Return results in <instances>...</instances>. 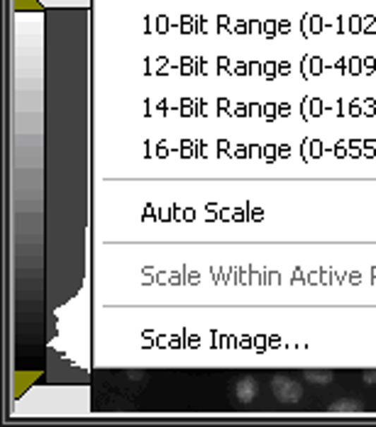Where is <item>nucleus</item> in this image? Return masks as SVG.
Listing matches in <instances>:
<instances>
[{"mask_svg":"<svg viewBox=\"0 0 376 427\" xmlns=\"http://www.w3.org/2000/svg\"><path fill=\"white\" fill-rule=\"evenodd\" d=\"M272 391H274V398L279 403H298L303 398V388H301L298 381L289 376H274L272 378Z\"/></svg>","mask_w":376,"mask_h":427,"instance_id":"obj_1","label":"nucleus"},{"mask_svg":"<svg viewBox=\"0 0 376 427\" xmlns=\"http://www.w3.org/2000/svg\"><path fill=\"white\" fill-rule=\"evenodd\" d=\"M235 396L240 403H252L257 398V381L254 378H240L235 386Z\"/></svg>","mask_w":376,"mask_h":427,"instance_id":"obj_2","label":"nucleus"},{"mask_svg":"<svg viewBox=\"0 0 376 427\" xmlns=\"http://www.w3.org/2000/svg\"><path fill=\"white\" fill-rule=\"evenodd\" d=\"M362 410H364V405L352 398H342V400L330 403V413H362Z\"/></svg>","mask_w":376,"mask_h":427,"instance_id":"obj_3","label":"nucleus"},{"mask_svg":"<svg viewBox=\"0 0 376 427\" xmlns=\"http://www.w3.org/2000/svg\"><path fill=\"white\" fill-rule=\"evenodd\" d=\"M305 378L310 383H330L332 381V373L325 371V373H317V371H305Z\"/></svg>","mask_w":376,"mask_h":427,"instance_id":"obj_4","label":"nucleus"},{"mask_svg":"<svg viewBox=\"0 0 376 427\" xmlns=\"http://www.w3.org/2000/svg\"><path fill=\"white\" fill-rule=\"evenodd\" d=\"M362 378H364V383H376V371H364Z\"/></svg>","mask_w":376,"mask_h":427,"instance_id":"obj_5","label":"nucleus"}]
</instances>
